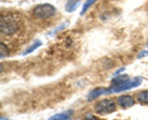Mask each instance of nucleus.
I'll return each mask as SVG.
<instances>
[{"instance_id":"1","label":"nucleus","mask_w":148,"mask_h":120,"mask_svg":"<svg viewBox=\"0 0 148 120\" xmlns=\"http://www.w3.org/2000/svg\"><path fill=\"white\" fill-rule=\"evenodd\" d=\"M19 28L17 20L12 15L2 16L0 22V29L1 33L5 35H12Z\"/></svg>"},{"instance_id":"2","label":"nucleus","mask_w":148,"mask_h":120,"mask_svg":"<svg viewBox=\"0 0 148 120\" xmlns=\"http://www.w3.org/2000/svg\"><path fill=\"white\" fill-rule=\"evenodd\" d=\"M33 12L35 16L38 18H49L54 15L56 13V9L53 6L49 4H43L37 6Z\"/></svg>"},{"instance_id":"3","label":"nucleus","mask_w":148,"mask_h":120,"mask_svg":"<svg viewBox=\"0 0 148 120\" xmlns=\"http://www.w3.org/2000/svg\"><path fill=\"white\" fill-rule=\"evenodd\" d=\"M115 103L111 99H105L98 102L95 106V112L99 115H108L116 110Z\"/></svg>"},{"instance_id":"4","label":"nucleus","mask_w":148,"mask_h":120,"mask_svg":"<svg viewBox=\"0 0 148 120\" xmlns=\"http://www.w3.org/2000/svg\"><path fill=\"white\" fill-rule=\"evenodd\" d=\"M142 83V79L140 77H136L132 79H129V80L126 81L124 83L120 84L119 86H116V87H110L109 89L111 91V93L112 94L113 92H124V91L129 90L132 88H135L137 86H140Z\"/></svg>"},{"instance_id":"5","label":"nucleus","mask_w":148,"mask_h":120,"mask_svg":"<svg viewBox=\"0 0 148 120\" xmlns=\"http://www.w3.org/2000/svg\"><path fill=\"white\" fill-rule=\"evenodd\" d=\"M111 93V91H110L109 88L108 89H106V88H97V89H94L93 91L90 92L88 95V101H92L94 99H95L96 98L99 97L101 95L103 94H109Z\"/></svg>"},{"instance_id":"6","label":"nucleus","mask_w":148,"mask_h":120,"mask_svg":"<svg viewBox=\"0 0 148 120\" xmlns=\"http://www.w3.org/2000/svg\"><path fill=\"white\" fill-rule=\"evenodd\" d=\"M118 104L119 106L124 108H129L131 106H134V100L132 96H128V95H124L119 97L118 99Z\"/></svg>"},{"instance_id":"7","label":"nucleus","mask_w":148,"mask_h":120,"mask_svg":"<svg viewBox=\"0 0 148 120\" xmlns=\"http://www.w3.org/2000/svg\"><path fill=\"white\" fill-rule=\"evenodd\" d=\"M81 0H68L65 5V9L68 12H72L79 7Z\"/></svg>"},{"instance_id":"8","label":"nucleus","mask_w":148,"mask_h":120,"mask_svg":"<svg viewBox=\"0 0 148 120\" xmlns=\"http://www.w3.org/2000/svg\"><path fill=\"white\" fill-rule=\"evenodd\" d=\"M49 120H72L71 115L69 112H63V113L53 115L49 118Z\"/></svg>"},{"instance_id":"9","label":"nucleus","mask_w":148,"mask_h":120,"mask_svg":"<svg viewBox=\"0 0 148 120\" xmlns=\"http://www.w3.org/2000/svg\"><path fill=\"white\" fill-rule=\"evenodd\" d=\"M41 45H42L41 41H40V40H37V41L35 42L34 43H33V44H32L31 45H30V47H29L28 48H27V50L24 52L23 55H24V56H25V55L29 54V53H31L32 52H33L34 50H36V49L38 48L40 46H41Z\"/></svg>"},{"instance_id":"10","label":"nucleus","mask_w":148,"mask_h":120,"mask_svg":"<svg viewBox=\"0 0 148 120\" xmlns=\"http://www.w3.org/2000/svg\"><path fill=\"white\" fill-rule=\"evenodd\" d=\"M137 100L143 104H148V91L143 92L137 96Z\"/></svg>"},{"instance_id":"11","label":"nucleus","mask_w":148,"mask_h":120,"mask_svg":"<svg viewBox=\"0 0 148 120\" xmlns=\"http://www.w3.org/2000/svg\"><path fill=\"white\" fill-rule=\"evenodd\" d=\"M8 54L9 50L7 45H4V43H1V44H0V58H1V59L4 58V57L8 56Z\"/></svg>"},{"instance_id":"12","label":"nucleus","mask_w":148,"mask_h":120,"mask_svg":"<svg viewBox=\"0 0 148 120\" xmlns=\"http://www.w3.org/2000/svg\"><path fill=\"white\" fill-rule=\"evenodd\" d=\"M96 1L97 0H87V1L84 4L83 7H82V11H81L80 13L81 15H83V14L88 11V9L90 8V7L92 4H94Z\"/></svg>"},{"instance_id":"13","label":"nucleus","mask_w":148,"mask_h":120,"mask_svg":"<svg viewBox=\"0 0 148 120\" xmlns=\"http://www.w3.org/2000/svg\"><path fill=\"white\" fill-rule=\"evenodd\" d=\"M148 56V51L145 50V51H143L140 53V55L138 56V58H143L145 57V56Z\"/></svg>"},{"instance_id":"14","label":"nucleus","mask_w":148,"mask_h":120,"mask_svg":"<svg viewBox=\"0 0 148 120\" xmlns=\"http://www.w3.org/2000/svg\"><path fill=\"white\" fill-rule=\"evenodd\" d=\"M85 120H96V119L92 116H88L85 118Z\"/></svg>"}]
</instances>
